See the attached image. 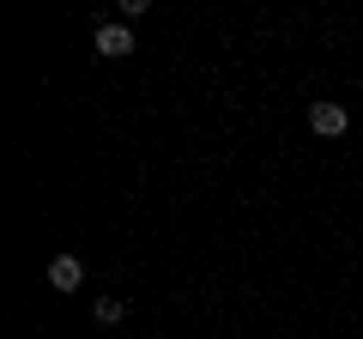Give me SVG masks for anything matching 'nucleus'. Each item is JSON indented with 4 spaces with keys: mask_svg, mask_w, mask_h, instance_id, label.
Segmentation results:
<instances>
[{
    "mask_svg": "<svg viewBox=\"0 0 363 339\" xmlns=\"http://www.w3.org/2000/svg\"><path fill=\"white\" fill-rule=\"evenodd\" d=\"M91 49L104 55V61H121V55H133V25H97V37H91Z\"/></svg>",
    "mask_w": 363,
    "mask_h": 339,
    "instance_id": "nucleus-1",
    "label": "nucleus"
},
{
    "mask_svg": "<svg viewBox=\"0 0 363 339\" xmlns=\"http://www.w3.org/2000/svg\"><path fill=\"white\" fill-rule=\"evenodd\" d=\"M309 128L321 133V140H339V133L351 128V116H345V104H327V97H315V104H309Z\"/></svg>",
    "mask_w": 363,
    "mask_h": 339,
    "instance_id": "nucleus-2",
    "label": "nucleus"
},
{
    "mask_svg": "<svg viewBox=\"0 0 363 339\" xmlns=\"http://www.w3.org/2000/svg\"><path fill=\"white\" fill-rule=\"evenodd\" d=\"M49 285L55 291H79L85 285V261H79V255H55L49 261Z\"/></svg>",
    "mask_w": 363,
    "mask_h": 339,
    "instance_id": "nucleus-3",
    "label": "nucleus"
},
{
    "mask_svg": "<svg viewBox=\"0 0 363 339\" xmlns=\"http://www.w3.org/2000/svg\"><path fill=\"white\" fill-rule=\"evenodd\" d=\"M121 315H128V303H121V297H97V321H104V327H116Z\"/></svg>",
    "mask_w": 363,
    "mask_h": 339,
    "instance_id": "nucleus-4",
    "label": "nucleus"
}]
</instances>
